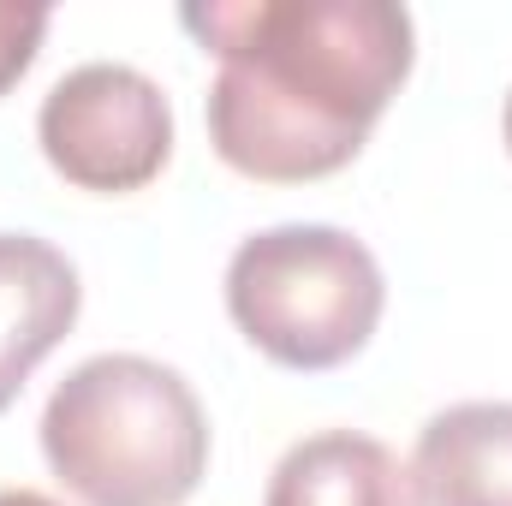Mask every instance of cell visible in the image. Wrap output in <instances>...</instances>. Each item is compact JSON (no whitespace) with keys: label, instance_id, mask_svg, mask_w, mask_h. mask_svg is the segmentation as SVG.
Here are the masks:
<instances>
[{"label":"cell","instance_id":"277c9868","mask_svg":"<svg viewBox=\"0 0 512 506\" xmlns=\"http://www.w3.org/2000/svg\"><path fill=\"white\" fill-rule=\"evenodd\" d=\"M48 167L78 191H143L173 155V108L161 84L120 60H90L66 72L36 114Z\"/></svg>","mask_w":512,"mask_h":506},{"label":"cell","instance_id":"3957f363","mask_svg":"<svg viewBox=\"0 0 512 506\" xmlns=\"http://www.w3.org/2000/svg\"><path fill=\"white\" fill-rule=\"evenodd\" d=\"M382 310V262L346 227H268L227 262V316L280 370H340L370 346Z\"/></svg>","mask_w":512,"mask_h":506},{"label":"cell","instance_id":"ba28073f","mask_svg":"<svg viewBox=\"0 0 512 506\" xmlns=\"http://www.w3.org/2000/svg\"><path fill=\"white\" fill-rule=\"evenodd\" d=\"M42 36H48V6H12V0H0V96L30 72Z\"/></svg>","mask_w":512,"mask_h":506},{"label":"cell","instance_id":"7a4b0ae2","mask_svg":"<svg viewBox=\"0 0 512 506\" xmlns=\"http://www.w3.org/2000/svg\"><path fill=\"white\" fill-rule=\"evenodd\" d=\"M42 459L84 506H179L209 471V417L179 370L102 352L48 393Z\"/></svg>","mask_w":512,"mask_h":506},{"label":"cell","instance_id":"9c48e42d","mask_svg":"<svg viewBox=\"0 0 512 506\" xmlns=\"http://www.w3.org/2000/svg\"><path fill=\"white\" fill-rule=\"evenodd\" d=\"M0 506H60V501H48L42 489H0Z\"/></svg>","mask_w":512,"mask_h":506},{"label":"cell","instance_id":"30bf717a","mask_svg":"<svg viewBox=\"0 0 512 506\" xmlns=\"http://www.w3.org/2000/svg\"><path fill=\"white\" fill-rule=\"evenodd\" d=\"M501 137H507V149H512V90H507V114H501Z\"/></svg>","mask_w":512,"mask_h":506},{"label":"cell","instance_id":"5b68a950","mask_svg":"<svg viewBox=\"0 0 512 506\" xmlns=\"http://www.w3.org/2000/svg\"><path fill=\"white\" fill-rule=\"evenodd\" d=\"M84 304L72 256L36 233H0V411L24 393L30 370L72 334Z\"/></svg>","mask_w":512,"mask_h":506},{"label":"cell","instance_id":"52a82bcc","mask_svg":"<svg viewBox=\"0 0 512 506\" xmlns=\"http://www.w3.org/2000/svg\"><path fill=\"white\" fill-rule=\"evenodd\" d=\"M262 506H423L411 465L358 429H322L286 447Z\"/></svg>","mask_w":512,"mask_h":506},{"label":"cell","instance_id":"8992f818","mask_svg":"<svg viewBox=\"0 0 512 506\" xmlns=\"http://www.w3.org/2000/svg\"><path fill=\"white\" fill-rule=\"evenodd\" d=\"M423 506H512V405L465 399L423 423L411 453Z\"/></svg>","mask_w":512,"mask_h":506},{"label":"cell","instance_id":"6da1fadb","mask_svg":"<svg viewBox=\"0 0 512 506\" xmlns=\"http://www.w3.org/2000/svg\"><path fill=\"white\" fill-rule=\"evenodd\" d=\"M179 24L215 54V155L262 185L352 167L417 60L393 0H209L179 6Z\"/></svg>","mask_w":512,"mask_h":506}]
</instances>
